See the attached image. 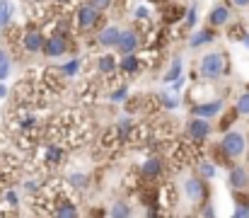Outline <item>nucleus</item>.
Here are the masks:
<instances>
[{
	"instance_id": "40",
	"label": "nucleus",
	"mask_w": 249,
	"mask_h": 218,
	"mask_svg": "<svg viewBox=\"0 0 249 218\" xmlns=\"http://www.w3.org/2000/svg\"><path fill=\"white\" fill-rule=\"evenodd\" d=\"M56 2H68V0H56Z\"/></svg>"
},
{
	"instance_id": "1",
	"label": "nucleus",
	"mask_w": 249,
	"mask_h": 218,
	"mask_svg": "<svg viewBox=\"0 0 249 218\" xmlns=\"http://www.w3.org/2000/svg\"><path fill=\"white\" fill-rule=\"evenodd\" d=\"M228 71H230L228 56L220 54V51L206 54V56L201 59V75H203L206 80H218V78H223Z\"/></svg>"
},
{
	"instance_id": "28",
	"label": "nucleus",
	"mask_w": 249,
	"mask_h": 218,
	"mask_svg": "<svg viewBox=\"0 0 249 218\" xmlns=\"http://www.w3.org/2000/svg\"><path fill=\"white\" fill-rule=\"evenodd\" d=\"M5 201H7L10 206H17V204H19V197H17V192L7 189V192H5Z\"/></svg>"
},
{
	"instance_id": "21",
	"label": "nucleus",
	"mask_w": 249,
	"mask_h": 218,
	"mask_svg": "<svg viewBox=\"0 0 249 218\" xmlns=\"http://www.w3.org/2000/svg\"><path fill=\"white\" fill-rule=\"evenodd\" d=\"M235 112H237L240 117H249V92H242V95L237 97V102H235Z\"/></svg>"
},
{
	"instance_id": "2",
	"label": "nucleus",
	"mask_w": 249,
	"mask_h": 218,
	"mask_svg": "<svg viewBox=\"0 0 249 218\" xmlns=\"http://www.w3.org/2000/svg\"><path fill=\"white\" fill-rule=\"evenodd\" d=\"M184 194L194 206H203L208 199V184L203 182V177H189L184 182Z\"/></svg>"
},
{
	"instance_id": "23",
	"label": "nucleus",
	"mask_w": 249,
	"mask_h": 218,
	"mask_svg": "<svg viewBox=\"0 0 249 218\" xmlns=\"http://www.w3.org/2000/svg\"><path fill=\"white\" fill-rule=\"evenodd\" d=\"M198 172H201L203 179H213V177H215V165H213L211 160H201V162H198Z\"/></svg>"
},
{
	"instance_id": "39",
	"label": "nucleus",
	"mask_w": 249,
	"mask_h": 218,
	"mask_svg": "<svg viewBox=\"0 0 249 218\" xmlns=\"http://www.w3.org/2000/svg\"><path fill=\"white\" fill-rule=\"evenodd\" d=\"M242 44H245V46L249 49V34H245V37H242Z\"/></svg>"
},
{
	"instance_id": "17",
	"label": "nucleus",
	"mask_w": 249,
	"mask_h": 218,
	"mask_svg": "<svg viewBox=\"0 0 249 218\" xmlns=\"http://www.w3.org/2000/svg\"><path fill=\"white\" fill-rule=\"evenodd\" d=\"M12 15H15L12 2H10V0H0V29H5V27L12 22Z\"/></svg>"
},
{
	"instance_id": "16",
	"label": "nucleus",
	"mask_w": 249,
	"mask_h": 218,
	"mask_svg": "<svg viewBox=\"0 0 249 218\" xmlns=\"http://www.w3.org/2000/svg\"><path fill=\"white\" fill-rule=\"evenodd\" d=\"M119 68H121V73H126V75H136V73L141 71V61L133 54H124V61L119 63Z\"/></svg>"
},
{
	"instance_id": "18",
	"label": "nucleus",
	"mask_w": 249,
	"mask_h": 218,
	"mask_svg": "<svg viewBox=\"0 0 249 218\" xmlns=\"http://www.w3.org/2000/svg\"><path fill=\"white\" fill-rule=\"evenodd\" d=\"M97 68H99V73L109 75V73L116 71L119 66H116V59H114L111 54H104V56H99V61H97Z\"/></svg>"
},
{
	"instance_id": "9",
	"label": "nucleus",
	"mask_w": 249,
	"mask_h": 218,
	"mask_svg": "<svg viewBox=\"0 0 249 218\" xmlns=\"http://www.w3.org/2000/svg\"><path fill=\"white\" fill-rule=\"evenodd\" d=\"M138 46H141V37H138L133 29L121 32V37H119V41H116V49H119L121 54H136Z\"/></svg>"
},
{
	"instance_id": "11",
	"label": "nucleus",
	"mask_w": 249,
	"mask_h": 218,
	"mask_svg": "<svg viewBox=\"0 0 249 218\" xmlns=\"http://www.w3.org/2000/svg\"><path fill=\"white\" fill-rule=\"evenodd\" d=\"M141 175H143V179H148V182L158 179V177L162 175V160H160V158H148V160L143 162V167H141Z\"/></svg>"
},
{
	"instance_id": "34",
	"label": "nucleus",
	"mask_w": 249,
	"mask_h": 218,
	"mask_svg": "<svg viewBox=\"0 0 249 218\" xmlns=\"http://www.w3.org/2000/svg\"><path fill=\"white\" fill-rule=\"evenodd\" d=\"M136 17H138V20H148V17H150V10H148V7H138V10H136Z\"/></svg>"
},
{
	"instance_id": "31",
	"label": "nucleus",
	"mask_w": 249,
	"mask_h": 218,
	"mask_svg": "<svg viewBox=\"0 0 249 218\" xmlns=\"http://www.w3.org/2000/svg\"><path fill=\"white\" fill-rule=\"evenodd\" d=\"M196 24V7H189L186 12V27H194Z\"/></svg>"
},
{
	"instance_id": "33",
	"label": "nucleus",
	"mask_w": 249,
	"mask_h": 218,
	"mask_svg": "<svg viewBox=\"0 0 249 218\" xmlns=\"http://www.w3.org/2000/svg\"><path fill=\"white\" fill-rule=\"evenodd\" d=\"M24 189L36 194V192H39V182H36V179H29V182H24Z\"/></svg>"
},
{
	"instance_id": "35",
	"label": "nucleus",
	"mask_w": 249,
	"mask_h": 218,
	"mask_svg": "<svg viewBox=\"0 0 249 218\" xmlns=\"http://www.w3.org/2000/svg\"><path fill=\"white\" fill-rule=\"evenodd\" d=\"M235 216H249V206H237L235 209Z\"/></svg>"
},
{
	"instance_id": "22",
	"label": "nucleus",
	"mask_w": 249,
	"mask_h": 218,
	"mask_svg": "<svg viewBox=\"0 0 249 218\" xmlns=\"http://www.w3.org/2000/svg\"><path fill=\"white\" fill-rule=\"evenodd\" d=\"M10 68H12V61H10L7 51L0 49V80H5V78L10 75Z\"/></svg>"
},
{
	"instance_id": "6",
	"label": "nucleus",
	"mask_w": 249,
	"mask_h": 218,
	"mask_svg": "<svg viewBox=\"0 0 249 218\" xmlns=\"http://www.w3.org/2000/svg\"><path fill=\"white\" fill-rule=\"evenodd\" d=\"M99 22V10L94 7V5H80L78 7V29L80 32H89L94 24Z\"/></svg>"
},
{
	"instance_id": "10",
	"label": "nucleus",
	"mask_w": 249,
	"mask_h": 218,
	"mask_svg": "<svg viewBox=\"0 0 249 218\" xmlns=\"http://www.w3.org/2000/svg\"><path fill=\"white\" fill-rule=\"evenodd\" d=\"M223 99H213V102H203V104H196L194 107V114L196 117H203V119H213L215 114L223 112Z\"/></svg>"
},
{
	"instance_id": "13",
	"label": "nucleus",
	"mask_w": 249,
	"mask_h": 218,
	"mask_svg": "<svg viewBox=\"0 0 249 218\" xmlns=\"http://www.w3.org/2000/svg\"><path fill=\"white\" fill-rule=\"evenodd\" d=\"M228 22H230V10L225 5H218V7L211 10V15H208V24L211 27H225Z\"/></svg>"
},
{
	"instance_id": "7",
	"label": "nucleus",
	"mask_w": 249,
	"mask_h": 218,
	"mask_svg": "<svg viewBox=\"0 0 249 218\" xmlns=\"http://www.w3.org/2000/svg\"><path fill=\"white\" fill-rule=\"evenodd\" d=\"M230 187H232V192H247L249 189V170L245 165L230 167Z\"/></svg>"
},
{
	"instance_id": "5",
	"label": "nucleus",
	"mask_w": 249,
	"mask_h": 218,
	"mask_svg": "<svg viewBox=\"0 0 249 218\" xmlns=\"http://www.w3.org/2000/svg\"><path fill=\"white\" fill-rule=\"evenodd\" d=\"M49 59H58V56H63L66 51H68V37L66 34H53L51 39H46L44 41V49H41Z\"/></svg>"
},
{
	"instance_id": "12",
	"label": "nucleus",
	"mask_w": 249,
	"mask_h": 218,
	"mask_svg": "<svg viewBox=\"0 0 249 218\" xmlns=\"http://www.w3.org/2000/svg\"><path fill=\"white\" fill-rule=\"evenodd\" d=\"M119 37H121V29L116 27V24H109V27H104L102 32H99V44L102 46H107V49H111V46H116V41H119Z\"/></svg>"
},
{
	"instance_id": "29",
	"label": "nucleus",
	"mask_w": 249,
	"mask_h": 218,
	"mask_svg": "<svg viewBox=\"0 0 249 218\" xmlns=\"http://www.w3.org/2000/svg\"><path fill=\"white\" fill-rule=\"evenodd\" d=\"M169 10H172V12H167L165 15L167 22H174V20H179V17H181V7H169Z\"/></svg>"
},
{
	"instance_id": "25",
	"label": "nucleus",
	"mask_w": 249,
	"mask_h": 218,
	"mask_svg": "<svg viewBox=\"0 0 249 218\" xmlns=\"http://www.w3.org/2000/svg\"><path fill=\"white\" fill-rule=\"evenodd\" d=\"M114 218H128L131 216V206L128 204H124V201H119V204H114L111 206V211H109Z\"/></svg>"
},
{
	"instance_id": "30",
	"label": "nucleus",
	"mask_w": 249,
	"mask_h": 218,
	"mask_svg": "<svg viewBox=\"0 0 249 218\" xmlns=\"http://www.w3.org/2000/svg\"><path fill=\"white\" fill-rule=\"evenodd\" d=\"M126 95H128V90H126V87H119L116 92H111V102H121Z\"/></svg>"
},
{
	"instance_id": "3",
	"label": "nucleus",
	"mask_w": 249,
	"mask_h": 218,
	"mask_svg": "<svg viewBox=\"0 0 249 218\" xmlns=\"http://www.w3.org/2000/svg\"><path fill=\"white\" fill-rule=\"evenodd\" d=\"M245 145H247L245 143V136L240 131H225V136L220 141V150H223L225 158L235 160V158H240L245 153Z\"/></svg>"
},
{
	"instance_id": "19",
	"label": "nucleus",
	"mask_w": 249,
	"mask_h": 218,
	"mask_svg": "<svg viewBox=\"0 0 249 218\" xmlns=\"http://www.w3.org/2000/svg\"><path fill=\"white\" fill-rule=\"evenodd\" d=\"M63 160V150H61V145H46V162L49 165H58Z\"/></svg>"
},
{
	"instance_id": "26",
	"label": "nucleus",
	"mask_w": 249,
	"mask_h": 218,
	"mask_svg": "<svg viewBox=\"0 0 249 218\" xmlns=\"http://www.w3.org/2000/svg\"><path fill=\"white\" fill-rule=\"evenodd\" d=\"M78 71H80V61L78 59H73V61H68L63 66V75H78Z\"/></svg>"
},
{
	"instance_id": "15",
	"label": "nucleus",
	"mask_w": 249,
	"mask_h": 218,
	"mask_svg": "<svg viewBox=\"0 0 249 218\" xmlns=\"http://www.w3.org/2000/svg\"><path fill=\"white\" fill-rule=\"evenodd\" d=\"M213 37H215V34H213L211 29H201V32H196V34L189 37V46H191V49H198V46H203V44H211Z\"/></svg>"
},
{
	"instance_id": "14",
	"label": "nucleus",
	"mask_w": 249,
	"mask_h": 218,
	"mask_svg": "<svg viewBox=\"0 0 249 218\" xmlns=\"http://www.w3.org/2000/svg\"><path fill=\"white\" fill-rule=\"evenodd\" d=\"M53 216H63V218H71V216H78V206L68 199H58V204L53 206Z\"/></svg>"
},
{
	"instance_id": "20",
	"label": "nucleus",
	"mask_w": 249,
	"mask_h": 218,
	"mask_svg": "<svg viewBox=\"0 0 249 218\" xmlns=\"http://www.w3.org/2000/svg\"><path fill=\"white\" fill-rule=\"evenodd\" d=\"M181 75V59L177 56L174 61H172V66H169V71L165 73V82H174L177 78Z\"/></svg>"
},
{
	"instance_id": "38",
	"label": "nucleus",
	"mask_w": 249,
	"mask_h": 218,
	"mask_svg": "<svg viewBox=\"0 0 249 218\" xmlns=\"http://www.w3.org/2000/svg\"><path fill=\"white\" fill-rule=\"evenodd\" d=\"M7 97V87L5 85H0V99H5Z\"/></svg>"
},
{
	"instance_id": "37",
	"label": "nucleus",
	"mask_w": 249,
	"mask_h": 218,
	"mask_svg": "<svg viewBox=\"0 0 249 218\" xmlns=\"http://www.w3.org/2000/svg\"><path fill=\"white\" fill-rule=\"evenodd\" d=\"M201 214H203V216H213V214H215V211H213V209H211V206H206V209H203V211H201Z\"/></svg>"
},
{
	"instance_id": "41",
	"label": "nucleus",
	"mask_w": 249,
	"mask_h": 218,
	"mask_svg": "<svg viewBox=\"0 0 249 218\" xmlns=\"http://www.w3.org/2000/svg\"><path fill=\"white\" fill-rule=\"evenodd\" d=\"M34 2H36V0H34Z\"/></svg>"
},
{
	"instance_id": "24",
	"label": "nucleus",
	"mask_w": 249,
	"mask_h": 218,
	"mask_svg": "<svg viewBox=\"0 0 249 218\" xmlns=\"http://www.w3.org/2000/svg\"><path fill=\"white\" fill-rule=\"evenodd\" d=\"M68 182H71V187H75V189H85V187L89 184V177L83 175V172H73V175L68 177Z\"/></svg>"
},
{
	"instance_id": "4",
	"label": "nucleus",
	"mask_w": 249,
	"mask_h": 218,
	"mask_svg": "<svg viewBox=\"0 0 249 218\" xmlns=\"http://www.w3.org/2000/svg\"><path fill=\"white\" fill-rule=\"evenodd\" d=\"M186 136H189L191 141H196V143H203V141L211 136V124H208V119H203V117L191 119V121L186 124Z\"/></svg>"
},
{
	"instance_id": "27",
	"label": "nucleus",
	"mask_w": 249,
	"mask_h": 218,
	"mask_svg": "<svg viewBox=\"0 0 249 218\" xmlns=\"http://www.w3.org/2000/svg\"><path fill=\"white\" fill-rule=\"evenodd\" d=\"M160 102H162V107L165 109H177V104H179V99L177 97H169V95H160Z\"/></svg>"
},
{
	"instance_id": "8",
	"label": "nucleus",
	"mask_w": 249,
	"mask_h": 218,
	"mask_svg": "<svg viewBox=\"0 0 249 218\" xmlns=\"http://www.w3.org/2000/svg\"><path fill=\"white\" fill-rule=\"evenodd\" d=\"M22 49L27 51V54H39L41 49H44V37H41V32L39 29H27L24 32V37H22Z\"/></svg>"
},
{
	"instance_id": "32",
	"label": "nucleus",
	"mask_w": 249,
	"mask_h": 218,
	"mask_svg": "<svg viewBox=\"0 0 249 218\" xmlns=\"http://www.w3.org/2000/svg\"><path fill=\"white\" fill-rule=\"evenodd\" d=\"M89 5H94V7L102 12V10H107V7L111 5V0H89Z\"/></svg>"
},
{
	"instance_id": "36",
	"label": "nucleus",
	"mask_w": 249,
	"mask_h": 218,
	"mask_svg": "<svg viewBox=\"0 0 249 218\" xmlns=\"http://www.w3.org/2000/svg\"><path fill=\"white\" fill-rule=\"evenodd\" d=\"M232 2H235L237 7H247V5H249V0H232Z\"/></svg>"
}]
</instances>
